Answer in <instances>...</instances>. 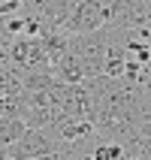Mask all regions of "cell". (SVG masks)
I'll list each match as a JSON object with an SVG mask.
<instances>
[{"instance_id": "cell-3", "label": "cell", "mask_w": 151, "mask_h": 160, "mask_svg": "<svg viewBox=\"0 0 151 160\" xmlns=\"http://www.w3.org/2000/svg\"><path fill=\"white\" fill-rule=\"evenodd\" d=\"M30 127L21 121V118H15V115H0V145H12V142H18L21 136L27 133Z\"/></svg>"}, {"instance_id": "cell-5", "label": "cell", "mask_w": 151, "mask_h": 160, "mask_svg": "<svg viewBox=\"0 0 151 160\" xmlns=\"http://www.w3.org/2000/svg\"><path fill=\"white\" fill-rule=\"evenodd\" d=\"M0 160H9V151H6V145H0Z\"/></svg>"}, {"instance_id": "cell-4", "label": "cell", "mask_w": 151, "mask_h": 160, "mask_svg": "<svg viewBox=\"0 0 151 160\" xmlns=\"http://www.w3.org/2000/svg\"><path fill=\"white\" fill-rule=\"evenodd\" d=\"M91 157L94 160H124V145L97 136V145H94V154H91Z\"/></svg>"}, {"instance_id": "cell-1", "label": "cell", "mask_w": 151, "mask_h": 160, "mask_svg": "<svg viewBox=\"0 0 151 160\" xmlns=\"http://www.w3.org/2000/svg\"><path fill=\"white\" fill-rule=\"evenodd\" d=\"M106 24H109L106 0H79L63 21V30L70 36H79V33H97Z\"/></svg>"}, {"instance_id": "cell-2", "label": "cell", "mask_w": 151, "mask_h": 160, "mask_svg": "<svg viewBox=\"0 0 151 160\" xmlns=\"http://www.w3.org/2000/svg\"><path fill=\"white\" fill-rule=\"evenodd\" d=\"M6 151H9V160H36V157H48V154H61V148L54 145V139L45 130H27Z\"/></svg>"}]
</instances>
